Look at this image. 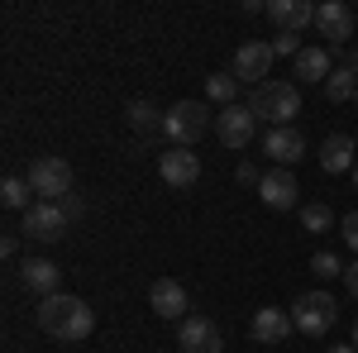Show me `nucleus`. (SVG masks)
<instances>
[{
	"label": "nucleus",
	"instance_id": "obj_1",
	"mask_svg": "<svg viewBox=\"0 0 358 353\" xmlns=\"http://www.w3.org/2000/svg\"><path fill=\"white\" fill-rule=\"evenodd\" d=\"M38 329L62 339V344H82V339H91V329H96V310L82 296H62L57 291V296L38 301Z\"/></svg>",
	"mask_w": 358,
	"mask_h": 353
},
{
	"label": "nucleus",
	"instance_id": "obj_2",
	"mask_svg": "<svg viewBox=\"0 0 358 353\" xmlns=\"http://www.w3.org/2000/svg\"><path fill=\"white\" fill-rule=\"evenodd\" d=\"M248 110H253L258 120H268L273 129H292V120L301 115V86L268 77L263 86H253V96H248Z\"/></svg>",
	"mask_w": 358,
	"mask_h": 353
},
{
	"label": "nucleus",
	"instance_id": "obj_3",
	"mask_svg": "<svg viewBox=\"0 0 358 353\" xmlns=\"http://www.w3.org/2000/svg\"><path fill=\"white\" fill-rule=\"evenodd\" d=\"M206 129H210V106L206 101H177L163 115V134L172 138V148H192Z\"/></svg>",
	"mask_w": 358,
	"mask_h": 353
},
{
	"label": "nucleus",
	"instance_id": "obj_4",
	"mask_svg": "<svg viewBox=\"0 0 358 353\" xmlns=\"http://www.w3.org/2000/svg\"><path fill=\"white\" fill-rule=\"evenodd\" d=\"M292 320H296V334H306V339H325V334L334 329V320H339V305H334L330 291H301Z\"/></svg>",
	"mask_w": 358,
	"mask_h": 353
},
{
	"label": "nucleus",
	"instance_id": "obj_5",
	"mask_svg": "<svg viewBox=\"0 0 358 353\" xmlns=\"http://www.w3.org/2000/svg\"><path fill=\"white\" fill-rule=\"evenodd\" d=\"M29 187L38 191L43 201H67L72 196V167L62 158H38L29 167Z\"/></svg>",
	"mask_w": 358,
	"mask_h": 353
},
{
	"label": "nucleus",
	"instance_id": "obj_6",
	"mask_svg": "<svg viewBox=\"0 0 358 353\" xmlns=\"http://www.w3.org/2000/svg\"><path fill=\"white\" fill-rule=\"evenodd\" d=\"M215 129H220V143H224V148H234V153H239V148H248V143H253V134H258V115L234 101V106L220 110Z\"/></svg>",
	"mask_w": 358,
	"mask_h": 353
},
{
	"label": "nucleus",
	"instance_id": "obj_7",
	"mask_svg": "<svg viewBox=\"0 0 358 353\" xmlns=\"http://www.w3.org/2000/svg\"><path fill=\"white\" fill-rule=\"evenodd\" d=\"M273 43H239L234 48V82H248V86H263L268 72H273Z\"/></svg>",
	"mask_w": 358,
	"mask_h": 353
},
{
	"label": "nucleus",
	"instance_id": "obj_8",
	"mask_svg": "<svg viewBox=\"0 0 358 353\" xmlns=\"http://www.w3.org/2000/svg\"><path fill=\"white\" fill-rule=\"evenodd\" d=\"M24 234L38 244H57L67 234V210L57 201H38L34 210H24Z\"/></svg>",
	"mask_w": 358,
	"mask_h": 353
},
{
	"label": "nucleus",
	"instance_id": "obj_9",
	"mask_svg": "<svg viewBox=\"0 0 358 353\" xmlns=\"http://www.w3.org/2000/svg\"><path fill=\"white\" fill-rule=\"evenodd\" d=\"M177 344H182V353H220L224 349L220 325L210 315H187L182 329H177Z\"/></svg>",
	"mask_w": 358,
	"mask_h": 353
},
{
	"label": "nucleus",
	"instance_id": "obj_10",
	"mask_svg": "<svg viewBox=\"0 0 358 353\" xmlns=\"http://www.w3.org/2000/svg\"><path fill=\"white\" fill-rule=\"evenodd\" d=\"M158 177H163L172 191H187V187H196V177H201V158H196L192 148H167L163 158H158Z\"/></svg>",
	"mask_w": 358,
	"mask_h": 353
},
{
	"label": "nucleus",
	"instance_id": "obj_11",
	"mask_svg": "<svg viewBox=\"0 0 358 353\" xmlns=\"http://www.w3.org/2000/svg\"><path fill=\"white\" fill-rule=\"evenodd\" d=\"M315 29H320V38H330L339 48L354 38V10L344 0H325V5H315Z\"/></svg>",
	"mask_w": 358,
	"mask_h": 353
},
{
	"label": "nucleus",
	"instance_id": "obj_12",
	"mask_svg": "<svg viewBox=\"0 0 358 353\" xmlns=\"http://www.w3.org/2000/svg\"><path fill=\"white\" fill-rule=\"evenodd\" d=\"M148 305H153V315H163V320H187V287L177 282V277H158L153 287H148Z\"/></svg>",
	"mask_w": 358,
	"mask_h": 353
},
{
	"label": "nucleus",
	"instance_id": "obj_13",
	"mask_svg": "<svg viewBox=\"0 0 358 353\" xmlns=\"http://www.w3.org/2000/svg\"><path fill=\"white\" fill-rule=\"evenodd\" d=\"M258 201H263L268 210H296V177H292L287 167L263 172V182H258Z\"/></svg>",
	"mask_w": 358,
	"mask_h": 353
},
{
	"label": "nucleus",
	"instance_id": "obj_14",
	"mask_svg": "<svg viewBox=\"0 0 358 353\" xmlns=\"http://www.w3.org/2000/svg\"><path fill=\"white\" fill-rule=\"evenodd\" d=\"M268 20L277 24V34H301L315 24V5L310 0H268Z\"/></svg>",
	"mask_w": 358,
	"mask_h": 353
},
{
	"label": "nucleus",
	"instance_id": "obj_15",
	"mask_svg": "<svg viewBox=\"0 0 358 353\" xmlns=\"http://www.w3.org/2000/svg\"><path fill=\"white\" fill-rule=\"evenodd\" d=\"M292 329H296V320H292V310H277V305H263V310L253 315V325H248V334H253L258 344H287V339H292Z\"/></svg>",
	"mask_w": 358,
	"mask_h": 353
},
{
	"label": "nucleus",
	"instance_id": "obj_16",
	"mask_svg": "<svg viewBox=\"0 0 358 353\" xmlns=\"http://www.w3.org/2000/svg\"><path fill=\"white\" fill-rule=\"evenodd\" d=\"M20 282H24L29 291H38V296H57L62 268H57L53 258H24V263H20Z\"/></svg>",
	"mask_w": 358,
	"mask_h": 353
},
{
	"label": "nucleus",
	"instance_id": "obj_17",
	"mask_svg": "<svg viewBox=\"0 0 358 353\" xmlns=\"http://www.w3.org/2000/svg\"><path fill=\"white\" fill-rule=\"evenodd\" d=\"M263 153H268L277 167H292V163H301V158H306V138L296 134V129H268Z\"/></svg>",
	"mask_w": 358,
	"mask_h": 353
},
{
	"label": "nucleus",
	"instance_id": "obj_18",
	"mask_svg": "<svg viewBox=\"0 0 358 353\" xmlns=\"http://www.w3.org/2000/svg\"><path fill=\"white\" fill-rule=\"evenodd\" d=\"M358 153H354V138L349 134H330L325 143H320V167L325 172H354Z\"/></svg>",
	"mask_w": 358,
	"mask_h": 353
},
{
	"label": "nucleus",
	"instance_id": "obj_19",
	"mask_svg": "<svg viewBox=\"0 0 358 353\" xmlns=\"http://www.w3.org/2000/svg\"><path fill=\"white\" fill-rule=\"evenodd\" d=\"M330 48H301L296 53V82H330Z\"/></svg>",
	"mask_w": 358,
	"mask_h": 353
},
{
	"label": "nucleus",
	"instance_id": "obj_20",
	"mask_svg": "<svg viewBox=\"0 0 358 353\" xmlns=\"http://www.w3.org/2000/svg\"><path fill=\"white\" fill-rule=\"evenodd\" d=\"M124 115H129V129H134V134H143V138L163 134V115H167V110H153L148 101H129Z\"/></svg>",
	"mask_w": 358,
	"mask_h": 353
},
{
	"label": "nucleus",
	"instance_id": "obj_21",
	"mask_svg": "<svg viewBox=\"0 0 358 353\" xmlns=\"http://www.w3.org/2000/svg\"><path fill=\"white\" fill-rule=\"evenodd\" d=\"M325 96H330L334 106H339V101H354L358 96V72L354 67H334L330 82H325Z\"/></svg>",
	"mask_w": 358,
	"mask_h": 353
},
{
	"label": "nucleus",
	"instance_id": "obj_22",
	"mask_svg": "<svg viewBox=\"0 0 358 353\" xmlns=\"http://www.w3.org/2000/svg\"><path fill=\"white\" fill-rule=\"evenodd\" d=\"M301 229H306V234H330V229H334V210H330V206H320V201L301 206Z\"/></svg>",
	"mask_w": 358,
	"mask_h": 353
},
{
	"label": "nucleus",
	"instance_id": "obj_23",
	"mask_svg": "<svg viewBox=\"0 0 358 353\" xmlns=\"http://www.w3.org/2000/svg\"><path fill=\"white\" fill-rule=\"evenodd\" d=\"M206 96L210 101H220L224 106H234V96H239V82H234V72H215V77H206Z\"/></svg>",
	"mask_w": 358,
	"mask_h": 353
},
{
	"label": "nucleus",
	"instance_id": "obj_24",
	"mask_svg": "<svg viewBox=\"0 0 358 353\" xmlns=\"http://www.w3.org/2000/svg\"><path fill=\"white\" fill-rule=\"evenodd\" d=\"M29 182L24 177H5V182H0V201H5V206H10V210H34V206H29Z\"/></svg>",
	"mask_w": 358,
	"mask_h": 353
},
{
	"label": "nucleus",
	"instance_id": "obj_25",
	"mask_svg": "<svg viewBox=\"0 0 358 353\" xmlns=\"http://www.w3.org/2000/svg\"><path fill=\"white\" fill-rule=\"evenodd\" d=\"M310 272H315L320 282H334V277H344V263H339L334 253H315V258H310Z\"/></svg>",
	"mask_w": 358,
	"mask_h": 353
},
{
	"label": "nucleus",
	"instance_id": "obj_26",
	"mask_svg": "<svg viewBox=\"0 0 358 353\" xmlns=\"http://www.w3.org/2000/svg\"><path fill=\"white\" fill-rule=\"evenodd\" d=\"M273 53H277V57H292V62H296V53H301L296 34H277V38H273Z\"/></svg>",
	"mask_w": 358,
	"mask_h": 353
},
{
	"label": "nucleus",
	"instance_id": "obj_27",
	"mask_svg": "<svg viewBox=\"0 0 358 353\" xmlns=\"http://www.w3.org/2000/svg\"><path fill=\"white\" fill-rule=\"evenodd\" d=\"M339 234H344V244H349V248H358V210L339 219Z\"/></svg>",
	"mask_w": 358,
	"mask_h": 353
},
{
	"label": "nucleus",
	"instance_id": "obj_28",
	"mask_svg": "<svg viewBox=\"0 0 358 353\" xmlns=\"http://www.w3.org/2000/svg\"><path fill=\"white\" fill-rule=\"evenodd\" d=\"M344 287H349V296L358 301V263H349V268H344Z\"/></svg>",
	"mask_w": 358,
	"mask_h": 353
},
{
	"label": "nucleus",
	"instance_id": "obj_29",
	"mask_svg": "<svg viewBox=\"0 0 358 353\" xmlns=\"http://www.w3.org/2000/svg\"><path fill=\"white\" fill-rule=\"evenodd\" d=\"M15 253H20V239H15V234H5V239H0V258H15Z\"/></svg>",
	"mask_w": 358,
	"mask_h": 353
},
{
	"label": "nucleus",
	"instance_id": "obj_30",
	"mask_svg": "<svg viewBox=\"0 0 358 353\" xmlns=\"http://www.w3.org/2000/svg\"><path fill=\"white\" fill-rule=\"evenodd\" d=\"M57 206L67 210V219H72V215H82V201H77V196H67V201H57Z\"/></svg>",
	"mask_w": 358,
	"mask_h": 353
},
{
	"label": "nucleus",
	"instance_id": "obj_31",
	"mask_svg": "<svg viewBox=\"0 0 358 353\" xmlns=\"http://www.w3.org/2000/svg\"><path fill=\"white\" fill-rule=\"evenodd\" d=\"M325 353H358L354 344H334V349H325Z\"/></svg>",
	"mask_w": 358,
	"mask_h": 353
},
{
	"label": "nucleus",
	"instance_id": "obj_32",
	"mask_svg": "<svg viewBox=\"0 0 358 353\" xmlns=\"http://www.w3.org/2000/svg\"><path fill=\"white\" fill-rule=\"evenodd\" d=\"M344 67H354V72H358V48H354V53H349V62H344Z\"/></svg>",
	"mask_w": 358,
	"mask_h": 353
},
{
	"label": "nucleus",
	"instance_id": "obj_33",
	"mask_svg": "<svg viewBox=\"0 0 358 353\" xmlns=\"http://www.w3.org/2000/svg\"><path fill=\"white\" fill-rule=\"evenodd\" d=\"M354 349H358V320H354Z\"/></svg>",
	"mask_w": 358,
	"mask_h": 353
},
{
	"label": "nucleus",
	"instance_id": "obj_34",
	"mask_svg": "<svg viewBox=\"0 0 358 353\" xmlns=\"http://www.w3.org/2000/svg\"><path fill=\"white\" fill-rule=\"evenodd\" d=\"M354 187H358V163H354Z\"/></svg>",
	"mask_w": 358,
	"mask_h": 353
},
{
	"label": "nucleus",
	"instance_id": "obj_35",
	"mask_svg": "<svg viewBox=\"0 0 358 353\" xmlns=\"http://www.w3.org/2000/svg\"><path fill=\"white\" fill-rule=\"evenodd\" d=\"M354 101H358V96H354Z\"/></svg>",
	"mask_w": 358,
	"mask_h": 353
}]
</instances>
